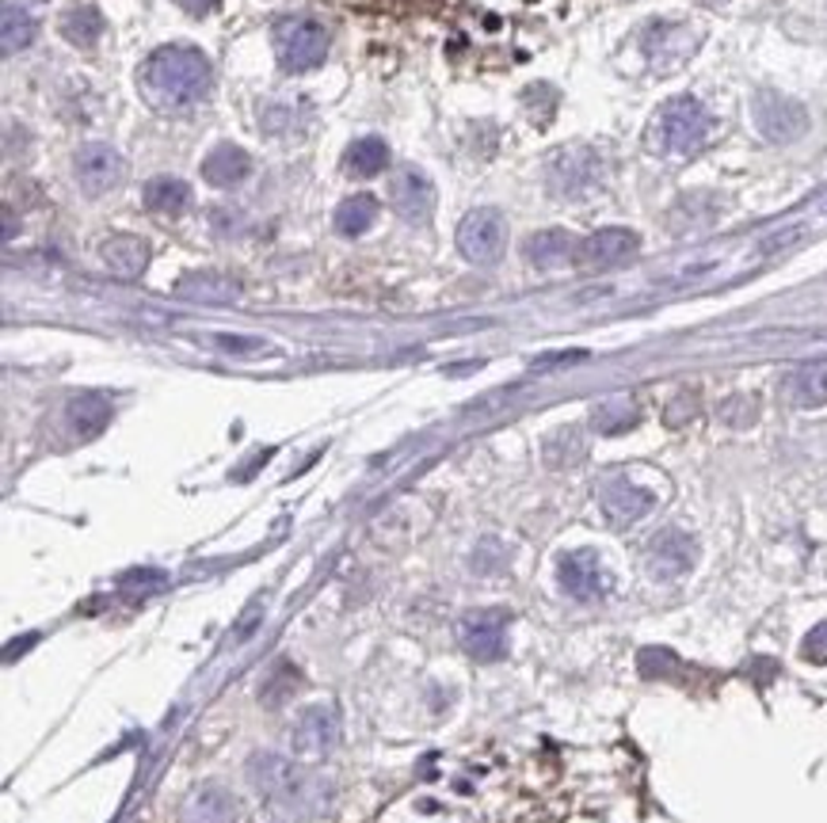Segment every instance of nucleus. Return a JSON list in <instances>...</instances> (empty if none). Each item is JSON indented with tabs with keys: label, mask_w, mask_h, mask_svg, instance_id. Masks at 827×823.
<instances>
[{
	"label": "nucleus",
	"mask_w": 827,
	"mask_h": 823,
	"mask_svg": "<svg viewBox=\"0 0 827 823\" xmlns=\"http://www.w3.org/2000/svg\"><path fill=\"white\" fill-rule=\"evenodd\" d=\"M526 259H531L534 267H542V271H554V267H564L576 259L580 244L572 241V233H564V229H542V233H534L531 241H526Z\"/></svg>",
	"instance_id": "19"
},
{
	"label": "nucleus",
	"mask_w": 827,
	"mask_h": 823,
	"mask_svg": "<svg viewBox=\"0 0 827 823\" xmlns=\"http://www.w3.org/2000/svg\"><path fill=\"white\" fill-rule=\"evenodd\" d=\"M188 16H211L214 9H218V0H176Z\"/></svg>",
	"instance_id": "37"
},
{
	"label": "nucleus",
	"mask_w": 827,
	"mask_h": 823,
	"mask_svg": "<svg viewBox=\"0 0 827 823\" xmlns=\"http://www.w3.org/2000/svg\"><path fill=\"white\" fill-rule=\"evenodd\" d=\"M252 176V156L241 145H214L203 156V179L214 187H237Z\"/></svg>",
	"instance_id": "18"
},
{
	"label": "nucleus",
	"mask_w": 827,
	"mask_h": 823,
	"mask_svg": "<svg viewBox=\"0 0 827 823\" xmlns=\"http://www.w3.org/2000/svg\"><path fill=\"white\" fill-rule=\"evenodd\" d=\"M637 249H640V237L633 233V229L610 226V229H599V233L580 241L576 264L587 267V271H602V267H618V264H625V259H633Z\"/></svg>",
	"instance_id": "12"
},
{
	"label": "nucleus",
	"mask_w": 827,
	"mask_h": 823,
	"mask_svg": "<svg viewBox=\"0 0 827 823\" xmlns=\"http://www.w3.org/2000/svg\"><path fill=\"white\" fill-rule=\"evenodd\" d=\"M804 660H812V663H827V622H819L816 630L804 637Z\"/></svg>",
	"instance_id": "34"
},
{
	"label": "nucleus",
	"mask_w": 827,
	"mask_h": 823,
	"mask_svg": "<svg viewBox=\"0 0 827 823\" xmlns=\"http://www.w3.org/2000/svg\"><path fill=\"white\" fill-rule=\"evenodd\" d=\"M176 297H188V302H206V305H229L241 297V282L229 279L221 271H195L183 275L176 282Z\"/></svg>",
	"instance_id": "16"
},
{
	"label": "nucleus",
	"mask_w": 827,
	"mask_h": 823,
	"mask_svg": "<svg viewBox=\"0 0 827 823\" xmlns=\"http://www.w3.org/2000/svg\"><path fill=\"white\" fill-rule=\"evenodd\" d=\"M275 54L287 73H309L325 62L328 54V31L317 20H282L275 27Z\"/></svg>",
	"instance_id": "4"
},
{
	"label": "nucleus",
	"mask_w": 827,
	"mask_h": 823,
	"mask_svg": "<svg viewBox=\"0 0 827 823\" xmlns=\"http://www.w3.org/2000/svg\"><path fill=\"white\" fill-rule=\"evenodd\" d=\"M584 351H561V355H546V358H538V370H549V366H569V363H584Z\"/></svg>",
	"instance_id": "36"
},
{
	"label": "nucleus",
	"mask_w": 827,
	"mask_h": 823,
	"mask_svg": "<svg viewBox=\"0 0 827 823\" xmlns=\"http://www.w3.org/2000/svg\"><path fill=\"white\" fill-rule=\"evenodd\" d=\"M492 542H484V557H473V568L476 572H492V568H500V553H488Z\"/></svg>",
	"instance_id": "38"
},
{
	"label": "nucleus",
	"mask_w": 827,
	"mask_h": 823,
	"mask_svg": "<svg viewBox=\"0 0 827 823\" xmlns=\"http://www.w3.org/2000/svg\"><path fill=\"white\" fill-rule=\"evenodd\" d=\"M508 249V218L496 206H476L458 226V252L469 264H496Z\"/></svg>",
	"instance_id": "5"
},
{
	"label": "nucleus",
	"mask_w": 827,
	"mask_h": 823,
	"mask_svg": "<svg viewBox=\"0 0 827 823\" xmlns=\"http://www.w3.org/2000/svg\"><path fill=\"white\" fill-rule=\"evenodd\" d=\"M599 507L610 527H633V522L652 511V492L625 481V477H614V481H607L599 489Z\"/></svg>",
	"instance_id": "15"
},
{
	"label": "nucleus",
	"mask_w": 827,
	"mask_h": 823,
	"mask_svg": "<svg viewBox=\"0 0 827 823\" xmlns=\"http://www.w3.org/2000/svg\"><path fill=\"white\" fill-rule=\"evenodd\" d=\"M0 39H4V54H20L39 39V20L24 9V4H4L0 16Z\"/></svg>",
	"instance_id": "23"
},
{
	"label": "nucleus",
	"mask_w": 827,
	"mask_h": 823,
	"mask_svg": "<svg viewBox=\"0 0 827 823\" xmlns=\"http://www.w3.org/2000/svg\"><path fill=\"white\" fill-rule=\"evenodd\" d=\"M390 206L397 218L423 226L431 218V211H435V187H431V179L420 168H405L390 179Z\"/></svg>",
	"instance_id": "13"
},
{
	"label": "nucleus",
	"mask_w": 827,
	"mask_h": 823,
	"mask_svg": "<svg viewBox=\"0 0 827 823\" xmlns=\"http://www.w3.org/2000/svg\"><path fill=\"white\" fill-rule=\"evenodd\" d=\"M164 583H168V575L156 572V568H133L118 580V587L130 591V595H149V591H161Z\"/></svg>",
	"instance_id": "32"
},
{
	"label": "nucleus",
	"mask_w": 827,
	"mask_h": 823,
	"mask_svg": "<svg viewBox=\"0 0 827 823\" xmlns=\"http://www.w3.org/2000/svg\"><path fill=\"white\" fill-rule=\"evenodd\" d=\"M695 412H698V401H695V396H690V393H679L672 404H667L664 420L672 423V428H679V423H687L690 416H695Z\"/></svg>",
	"instance_id": "35"
},
{
	"label": "nucleus",
	"mask_w": 827,
	"mask_h": 823,
	"mask_svg": "<svg viewBox=\"0 0 827 823\" xmlns=\"http://www.w3.org/2000/svg\"><path fill=\"white\" fill-rule=\"evenodd\" d=\"M378 221V199L374 194H352L340 202L336 211V229L344 237H362Z\"/></svg>",
	"instance_id": "27"
},
{
	"label": "nucleus",
	"mask_w": 827,
	"mask_h": 823,
	"mask_svg": "<svg viewBox=\"0 0 827 823\" xmlns=\"http://www.w3.org/2000/svg\"><path fill=\"white\" fill-rule=\"evenodd\" d=\"M297 691V668H290V663H279L271 675V683L264 686V701L267 706H282V701L290 698V694Z\"/></svg>",
	"instance_id": "31"
},
{
	"label": "nucleus",
	"mask_w": 827,
	"mask_h": 823,
	"mask_svg": "<svg viewBox=\"0 0 827 823\" xmlns=\"http://www.w3.org/2000/svg\"><path fill=\"white\" fill-rule=\"evenodd\" d=\"M62 35L80 50L96 47L103 35V12L96 9V4H73V9L62 16Z\"/></svg>",
	"instance_id": "24"
},
{
	"label": "nucleus",
	"mask_w": 827,
	"mask_h": 823,
	"mask_svg": "<svg viewBox=\"0 0 827 823\" xmlns=\"http://www.w3.org/2000/svg\"><path fill=\"white\" fill-rule=\"evenodd\" d=\"M557 580H561V591L576 603H595L610 591V572L602 568L599 553L591 549H572L561 557L557 565Z\"/></svg>",
	"instance_id": "8"
},
{
	"label": "nucleus",
	"mask_w": 827,
	"mask_h": 823,
	"mask_svg": "<svg viewBox=\"0 0 827 823\" xmlns=\"http://www.w3.org/2000/svg\"><path fill=\"white\" fill-rule=\"evenodd\" d=\"M675 668H679V660H675V653H667V648H645V653L637 656V671L645 679H664L672 675Z\"/></svg>",
	"instance_id": "30"
},
{
	"label": "nucleus",
	"mask_w": 827,
	"mask_h": 823,
	"mask_svg": "<svg viewBox=\"0 0 827 823\" xmlns=\"http://www.w3.org/2000/svg\"><path fill=\"white\" fill-rule=\"evenodd\" d=\"M214 343L229 355H259V351H267V343L252 340V335H214Z\"/></svg>",
	"instance_id": "33"
},
{
	"label": "nucleus",
	"mask_w": 827,
	"mask_h": 823,
	"mask_svg": "<svg viewBox=\"0 0 827 823\" xmlns=\"http://www.w3.org/2000/svg\"><path fill=\"white\" fill-rule=\"evenodd\" d=\"M595 428L602 431V435H622V431H629L633 423H637V404L629 401V396H614V401L599 404L595 408Z\"/></svg>",
	"instance_id": "28"
},
{
	"label": "nucleus",
	"mask_w": 827,
	"mask_h": 823,
	"mask_svg": "<svg viewBox=\"0 0 827 823\" xmlns=\"http://www.w3.org/2000/svg\"><path fill=\"white\" fill-rule=\"evenodd\" d=\"M138 80L149 100L161 103V107H195L211 96L214 69L211 58L199 47L176 42V47L153 50L141 65Z\"/></svg>",
	"instance_id": "1"
},
{
	"label": "nucleus",
	"mask_w": 827,
	"mask_h": 823,
	"mask_svg": "<svg viewBox=\"0 0 827 823\" xmlns=\"http://www.w3.org/2000/svg\"><path fill=\"white\" fill-rule=\"evenodd\" d=\"M111 412L115 408H111V401L103 393H77L65 404V420H69V428L80 439H92L111 423Z\"/></svg>",
	"instance_id": "21"
},
{
	"label": "nucleus",
	"mask_w": 827,
	"mask_h": 823,
	"mask_svg": "<svg viewBox=\"0 0 827 823\" xmlns=\"http://www.w3.org/2000/svg\"><path fill=\"white\" fill-rule=\"evenodd\" d=\"M183 823H237V797L221 785H206L183 805Z\"/></svg>",
	"instance_id": "20"
},
{
	"label": "nucleus",
	"mask_w": 827,
	"mask_h": 823,
	"mask_svg": "<svg viewBox=\"0 0 827 823\" xmlns=\"http://www.w3.org/2000/svg\"><path fill=\"white\" fill-rule=\"evenodd\" d=\"M344 164H347V172H355L359 179H374L390 168V145H385L382 138H359V141H352Z\"/></svg>",
	"instance_id": "26"
},
{
	"label": "nucleus",
	"mask_w": 827,
	"mask_h": 823,
	"mask_svg": "<svg viewBox=\"0 0 827 823\" xmlns=\"http://www.w3.org/2000/svg\"><path fill=\"white\" fill-rule=\"evenodd\" d=\"M698 560V545L690 534L683 530H660V534L648 542V572L652 580L660 583H672L679 575H687Z\"/></svg>",
	"instance_id": "10"
},
{
	"label": "nucleus",
	"mask_w": 827,
	"mask_h": 823,
	"mask_svg": "<svg viewBox=\"0 0 827 823\" xmlns=\"http://www.w3.org/2000/svg\"><path fill=\"white\" fill-rule=\"evenodd\" d=\"M141 199H145V206L153 214H168V218H176V214H183L191 206V187L176 176H156L141 187Z\"/></svg>",
	"instance_id": "22"
},
{
	"label": "nucleus",
	"mask_w": 827,
	"mask_h": 823,
	"mask_svg": "<svg viewBox=\"0 0 827 823\" xmlns=\"http://www.w3.org/2000/svg\"><path fill=\"white\" fill-rule=\"evenodd\" d=\"M458 641L473 660L492 663L508 653V610H469L458 622Z\"/></svg>",
	"instance_id": "6"
},
{
	"label": "nucleus",
	"mask_w": 827,
	"mask_h": 823,
	"mask_svg": "<svg viewBox=\"0 0 827 823\" xmlns=\"http://www.w3.org/2000/svg\"><path fill=\"white\" fill-rule=\"evenodd\" d=\"M584 435H580V428H561L557 435H549L546 443V461L549 466H576L580 458H584Z\"/></svg>",
	"instance_id": "29"
},
{
	"label": "nucleus",
	"mask_w": 827,
	"mask_h": 823,
	"mask_svg": "<svg viewBox=\"0 0 827 823\" xmlns=\"http://www.w3.org/2000/svg\"><path fill=\"white\" fill-rule=\"evenodd\" d=\"M786 389L797 408H819V404H827V363L801 366V370L789 378Z\"/></svg>",
	"instance_id": "25"
},
{
	"label": "nucleus",
	"mask_w": 827,
	"mask_h": 823,
	"mask_svg": "<svg viewBox=\"0 0 827 823\" xmlns=\"http://www.w3.org/2000/svg\"><path fill=\"white\" fill-rule=\"evenodd\" d=\"M123 172H126V161L111 145H103V141H88V145H80L77 156H73V176H77V183L85 187L88 194L111 191V187L123 179Z\"/></svg>",
	"instance_id": "11"
},
{
	"label": "nucleus",
	"mask_w": 827,
	"mask_h": 823,
	"mask_svg": "<svg viewBox=\"0 0 827 823\" xmlns=\"http://www.w3.org/2000/svg\"><path fill=\"white\" fill-rule=\"evenodd\" d=\"M249 777L264 797L279 800L282 808H297V812H320L328 805V785L317 774H309L297 762L282 759V755H252Z\"/></svg>",
	"instance_id": "2"
},
{
	"label": "nucleus",
	"mask_w": 827,
	"mask_h": 823,
	"mask_svg": "<svg viewBox=\"0 0 827 823\" xmlns=\"http://www.w3.org/2000/svg\"><path fill=\"white\" fill-rule=\"evenodd\" d=\"M340 744V709L320 701L297 713L294 721V751L297 755H325Z\"/></svg>",
	"instance_id": "14"
},
{
	"label": "nucleus",
	"mask_w": 827,
	"mask_h": 823,
	"mask_svg": "<svg viewBox=\"0 0 827 823\" xmlns=\"http://www.w3.org/2000/svg\"><path fill=\"white\" fill-rule=\"evenodd\" d=\"M751 118H755V130L763 134L774 145H786V141H797L804 130H809V115L797 100L781 92H759L755 103H751Z\"/></svg>",
	"instance_id": "7"
},
{
	"label": "nucleus",
	"mask_w": 827,
	"mask_h": 823,
	"mask_svg": "<svg viewBox=\"0 0 827 823\" xmlns=\"http://www.w3.org/2000/svg\"><path fill=\"white\" fill-rule=\"evenodd\" d=\"M602 179V161L595 156V149L587 145H572L561 149V153L549 161V187L557 194H584L591 191Z\"/></svg>",
	"instance_id": "9"
},
{
	"label": "nucleus",
	"mask_w": 827,
	"mask_h": 823,
	"mask_svg": "<svg viewBox=\"0 0 827 823\" xmlns=\"http://www.w3.org/2000/svg\"><path fill=\"white\" fill-rule=\"evenodd\" d=\"M710 134V115L705 107L695 100V96H675L660 107L652 123V149L660 153H672V156H687L695 153L698 145L705 141Z\"/></svg>",
	"instance_id": "3"
},
{
	"label": "nucleus",
	"mask_w": 827,
	"mask_h": 823,
	"mask_svg": "<svg viewBox=\"0 0 827 823\" xmlns=\"http://www.w3.org/2000/svg\"><path fill=\"white\" fill-rule=\"evenodd\" d=\"M100 259L107 264L111 275H118V279H138V275L149 267V244L141 241V237L118 233L100 244Z\"/></svg>",
	"instance_id": "17"
}]
</instances>
